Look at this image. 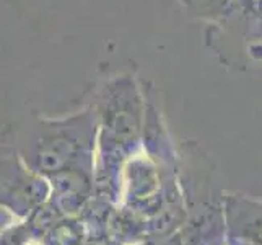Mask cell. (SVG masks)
Instances as JSON below:
<instances>
[{
    "instance_id": "7a4b0ae2",
    "label": "cell",
    "mask_w": 262,
    "mask_h": 245,
    "mask_svg": "<svg viewBox=\"0 0 262 245\" xmlns=\"http://www.w3.org/2000/svg\"><path fill=\"white\" fill-rule=\"evenodd\" d=\"M248 245H251V243H248Z\"/></svg>"
},
{
    "instance_id": "6da1fadb",
    "label": "cell",
    "mask_w": 262,
    "mask_h": 245,
    "mask_svg": "<svg viewBox=\"0 0 262 245\" xmlns=\"http://www.w3.org/2000/svg\"><path fill=\"white\" fill-rule=\"evenodd\" d=\"M228 219L234 237L262 245V204L234 201L228 206Z\"/></svg>"
}]
</instances>
